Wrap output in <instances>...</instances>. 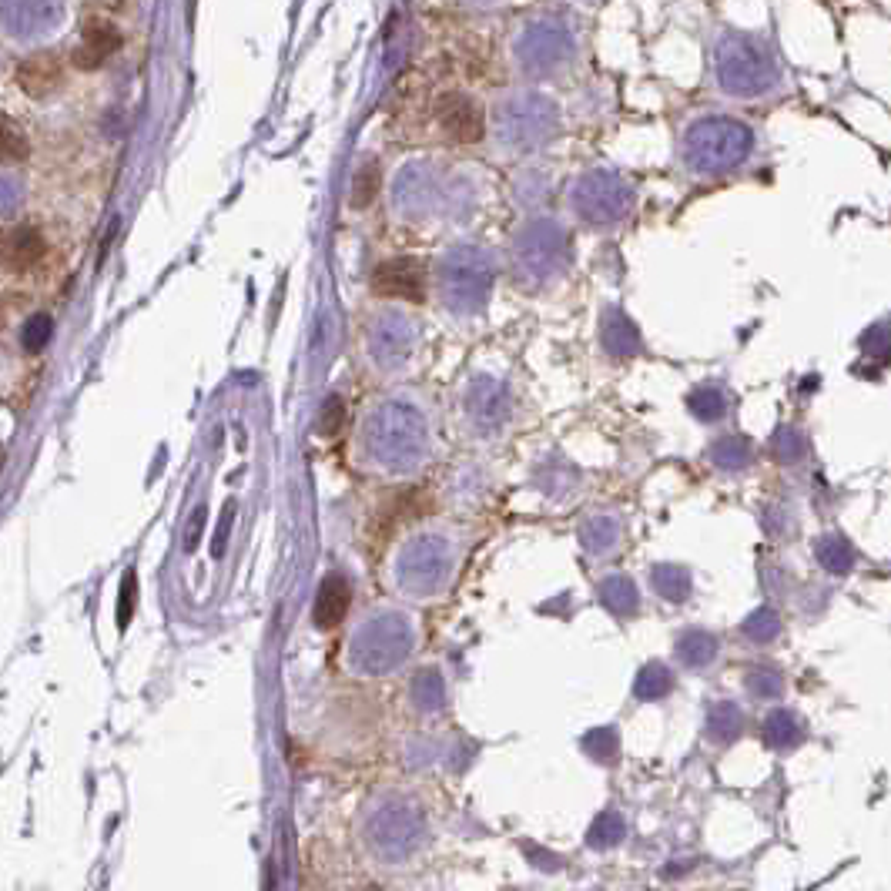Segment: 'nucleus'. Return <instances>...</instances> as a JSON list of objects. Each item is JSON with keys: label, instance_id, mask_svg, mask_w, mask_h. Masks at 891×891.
<instances>
[{"label": "nucleus", "instance_id": "nucleus-6", "mask_svg": "<svg viewBox=\"0 0 891 891\" xmlns=\"http://www.w3.org/2000/svg\"><path fill=\"white\" fill-rule=\"evenodd\" d=\"M416 349V322L406 312L389 309L369 325V356L379 369H402Z\"/></svg>", "mask_w": 891, "mask_h": 891}, {"label": "nucleus", "instance_id": "nucleus-25", "mask_svg": "<svg viewBox=\"0 0 891 891\" xmlns=\"http://www.w3.org/2000/svg\"><path fill=\"white\" fill-rule=\"evenodd\" d=\"M413 701H416L419 711H426V714H436L439 707H443V701H446V687H443V677H439L436 670H423V674L416 677V684H413Z\"/></svg>", "mask_w": 891, "mask_h": 891}, {"label": "nucleus", "instance_id": "nucleus-5", "mask_svg": "<svg viewBox=\"0 0 891 891\" xmlns=\"http://www.w3.org/2000/svg\"><path fill=\"white\" fill-rule=\"evenodd\" d=\"M366 831H369V845L376 848L382 858L399 861L413 855L416 845L423 841V814L409 801H386L372 811Z\"/></svg>", "mask_w": 891, "mask_h": 891}, {"label": "nucleus", "instance_id": "nucleus-38", "mask_svg": "<svg viewBox=\"0 0 891 891\" xmlns=\"http://www.w3.org/2000/svg\"><path fill=\"white\" fill-rule=\"evenodd\" d=\"M865 349L875 359H885L888 356V329H885V325H875V329H871V335H865Z\"/></svg>", "mask_w": 891, "mask_h": 891}, {"label": "nucleus", "instance_id": "nucleus-22", "mask_svg": "<svg viewBox=\"0 0 891 891\" xmlns=\"http://www.w3.org/2000/svg\"><path fill=\"white\" fill-rule=\"evenodd\" d=\"M711 459L721 469H744V466H751L754 449L744 436H724L711 446Z\"/></svg>", "mask_w": 891, "mask_h": 891}, {"label": "nucleus", "instance_id": "nucleus-26", "mask_svg": "<svg viewBox=\"0 0 891 891\" xmlns=\"http://www.w3.org/2000/svg\"><path fill=\"white\" fill-rule=\"evenodd\" d=\"M670 684H674V680H670V670L664 664H647L634 680V694L640 701H657V697H664L670 691Z\"/></svg>", "mask_w": 891, "mask_h": 891}, {"label": "nucleus", "instance_id": "nucleus-13", "mask_svg": "<svg viewBox=\"0 0 891 891\" xmlns=\"http://www.w3.org/2000/svg\"><path fill=\"white\" fill-rule=\"evenodd\" d=\"M61 78H64V71L54 54H34L17 67V84H21V91L31 94V98L51 94L57 84H61Z\"/></svg>", "mask_w": 891, "mask_h": 891}, {"label": "nucleus", "instance_id": "nucleus-28", "mask_svg": "<svg viewBox=\"0 0 891 891\" xmlns=\"http://www.w3.org/2000/svg\"><path fill=\"white\" fill-rule=\"evenodd\" d=\"M687 406H691V413L697 419H721L727 409V399L717 386H697L691 396H687Z\"/></svg>", "mask_w": 891, "mask_h": 891}, {"label": "nucleus", "instance_id": "nucleus-36", "mask_svg": "<svg viewBox=\"0 0 891 891\" xmlns=\"http://www.w3.org/2000/svg\"><path fill=\"white\" fill-rule=\"evenodd\" d=\"M134 587H138V583H134V570H128V573H124V583H121V607H118V624H121V627H128V620H131V610H134Z\"/></svg>", "mask_w": 891, "mask_h": 891}, {"label": "nucleus", "instance_id": "nucleus-39", "mask_svg": "<svg viewBox=\"0 0 891 891\" xmlns=\"http://www.w3.org/2000/svg\"><path fill=\"white\" fill-rule=\"evenodd\" d=\"M4 325H7V309H4V302H0V332H4Z\"/></svg>", "mask_w": 891, "mask_h": 891}, {"label": "nucleus", "instance_id": "nucleus-11", "mask_svg": "<svg viewBox=\"0 0 891 891\" xmlns=\"http://www.w3.org/2000/svg\"><path fill=\"white\" fill-rule=\"evenodd\" d=\"M372 289H376L382 299H409L419 302L423 299V265L416 258H392V262H382L372 275Z\"/></svg>", "mask_w": 891, "mask_h": 891}, {"label": "nucleus", "instance_id": "nucleus-29", "mask_svg": "<svg viewBox=\"0 0 891 891\" xmlns=\"http://www.w3.org/2000/svg\"><path fill=\"white\" fill-rule=\"evenodd\" d=\"M781 634V617L768 607L754 610L751 617L744 620V637H751L754 644H768V640H774Z\"/></svg>", "mask_w": 891, "mask_h": 891}, {"label": "nucleus", "instance_id": "nucleus-8", "mask_svg": "<svg viewBox=\"0 0 891 891\" xmlns=\"http://www.w3.org/2000/svg\"><path fill=\"white\" fill-rule=\"evenodd\" d=\"M510 409H513L510 389H506L500 379L479 376V379L469 382L466 413L479 429H486V433H490V429H500L506 419H510Z\"/></svg>", "mask_w": 891, "mask_h": 891}, {"label": "nucleus", "instance_id": "nucleus-27", "mask_svg": "<svg viewBox=\"0 0 891 891\" xmlns=\"http://www.w3.org/2000/svg\"><path fill=\"white\" fill-rule=\"evenodd\" d=\"M382 188V171L376 161H366L359 171H356V181H352V208H369L372 201H376Z\"/></svg>", "mask_w": 891, "mask_h": 891}, {"label": "nucleus", "instance_id": "nucleus-40", "mask_svg": "<svg viewBox=\"0 0 891 891\" xmlns=\"http://www.w3.org/2000/svg\"><path fill=\"white\" fill-rule=\"evenodd\" d=\"M0 456H4V449H0Z\"/></svg>", "mask_w": 891, "mask_h": 891}, {"label": "nucleus", "instance_id": "nucleus-35", "mask_svg": "<svg viewBox=\"0 0 891 891\" xmlns=\"http://www.w3.org/2000/svg\"><path fill=\"white\" fill-rule=\"evenodd\" d=\"M342 423H346V406H342L339 396H329L322 406V436H335L342 429Z\"/></svg>", "mask_w": 891, "mask_h": 891}, {"label": "nucleus", "instance_id": "nucleus-33", "mask_svg": "<svg viewBox=\"0 0 891 891\" xmlns=\"http://www.w3.org/2000/svg\"><path fill=\"white\" fill-rule=\"evenodd\" d=\"M51 332H54L51 315H44V312L31 315V322L24 325V349L27 352H41L47 342H51Z\"/></svg>", "mask_w": 891, "mask_h": 891}, {"label": "nucleus", "instance_id": "nucleus-18", "mask_svg": "<svg viewBox=\"0 0 891 891\" xmlns=\"http://www.w3.org/2000/svg\"><path fill=\"white\" fill-rule=\"evenodd\" d=\"M600 600L603 607L613 610L617 617H627V613L637 610V587L634 580L624 577V573H613V577H607L600 583Z\"/></svg>", "mask_w": 891, "mask_h": 891}, {"label": "nucleus", "instance_id": "nucleus-2", "mask_svg": "<svg viewBox=\"0 0 891 891\" xmlns=\"http://www.w3.org/2000/svg\"><path fill=\"white\" fill-rule=\"evenodd\" d=\"M416 630L409 624L406 613L382 610L376 617H369L349 640V664L356 674L379 677L389 674L406 664V657L413 654Z\"/></svg>", "mask_w": 891, "mask_h": 891}, {"label": "nucleus", "instance_id": "nucleus-14", "mask_svg": "<svg viewBox=\"0 0 891 891\" xmlns=\"http://www.w3.org/2000/svg\"><path fill=\"white\" fill-rule=\"evenodd\" d=\"M118 44H121V34L114 31L111 24H104V21L91 24L81 37L78 51H74V64L84 67V71H94V67H101L114 51H118Z\"/></svg>", "mask_w": 891, "mask_h": 891}, {"label": "nucleus", "instance_id": "nucleus-37", "mask_svg": "<svg viewBox=\"0 0 891 891\" xmlns=\"http://www.w3.org/2000/svg\"><path fill=\"white\" fill-rule=\"evenodd\" d=\"M774 449H778L781 459H798L804 453V439L798 433H788V429H784V433L774 439Z\"/></svg>", "mask_w": 891, "mask_h": 891}, {"label": "nucleus", "instance_id": "nucleus-9", "mask_svg": "<svg viewBox=\"0 0 891 891\" xmlns=\"http://www.w3.org/2000/svg\"><path fill=\"white\" fill-rule=\"evenodd\" d=\"M439 124H443L446 138L456 141V145H476L486 134V121L479 104L459 91H449L439 98Z\"/></svg>", "mask_w": 891, "mask_h": 891}, {"label": "nucleus", "instance_id": "nucleus-30", "mask_svg": "<svg viewBox=\"0 0 891 891\" xmlns=\"http://www.w3.org/2000/svg\"><path fill=\"white\" fill-rule=\"evenodd\" d=\"M624 835H627V821L620 818L617 811H607V814H600V818L593 821V828H590V845H597V848H603V845H617V841H624Z\"/></svg>", "mask_w": 891, "mask_h": 891}, {"label": "nucleus", "instance_id": "nucleus-1", "mask_svg": "<svg viewBox=\"0 0 891 891\" xmlns=\"http://www.w3.org/2000/svg\"><path fill=\"white\" fill-rule=\"evenodd\" d=\"M362 449L379 469L406 473L429 453V423L413 402L389 399L372 409L362 429Z\"/></svg>", "mask_w": 891, "mask_h": 891}, {"label": "nucleus", "instance_id": "nucleus-34", "mask_svg": "<svg viewBox=\"0 0 891 891\" xmlns=\"http://www.w3.org/2000/svg\"><path fill=\"white\" fill-rule=\"evenodd\" d=\"M747 691H751L758 701H774V697L784 694V680L774 674V670H754L747 677Z\"/></svg>", "mask_w": 891, "mask_h": 891}, {"label": "nucleus", "instance_id": "nucleus-15", "mask_svg": "<svg viewBox=\"0 0 891 891\" xmlns=\"http://www.w3.org/2000/svg\"><path fill=\"white\" fill-rule=\"evenodd\" d=\"M600 342H603V349H607L613 359H627V356H634V352L640 349L637 325L630 322L620 309H610L607 315H603Z\"/></svg>", "mask_w": 891, "mask_h": 891}, {"label": "nucleus", "instance_id": "nucleus-20", "mask_svg": "<svg viewBox=\"0 0 891 891\" xmlns=\"http://www.w3.org/2000/svg\"><path fill=\"white\" fill-rule=\"evenodd\" d=\"M764 741H768L771 747H794L801 741L798 717H794L791 711H784V707L771 711L768 717H764Z\"/></svg>", "mask_w": 891, "mask_h": 891}, {"label": "nucleus", "instance_id": "nucleus-10", "mask_svg": "<svg viewBox=\"0 0 891 891\" xmlns=\"http://www.w3.org/2000/svg\"><path fill=\"white\" fill-rule=\"evenodd\" d=\"M563 238L553 232V228H536L520 242V268L530 275L533 282H543L550 275H557V268L563 265Z\"/></svg>", "mask_w": 891, "mask_h": 891}, {"label": "nucleus", "instance_id": "nucleus-19", "mask_svg": "<svg viewBox=\"0 0 891 891\" xmlns=\"http://www.w3.org/2000/svg\"><path fill=\"white\" fill-rule=\"evenodd\" d=\"M650 583L670 603L687 600V593H691V573L684 567H674V563H660V567L650 570Z\"/></svg>", "mask_w": 891, "mask_h": 891}, {"label": "nucleus", "instance_id": "nucleus-23", "mask_svg": "<svg viewBox=\"0 0 891 891\" xmlns=\"http://www.w3.org/2000/svg\"><path fill=\"white\" fill-rule=\"evenodd\" d=\"M27 134L21 131V124L7 114H0V165H17V161L27 158Z\"/></svg>", "mask_w": 891, "mask_h": 891}, {"label": "nucleus", "instance_id": "nucleus-12", "mask_svg": "<svg viewBox=\"0 0 891 891\" xmlns=\"http://www.w3.org/2000/svg\"><path fill=\"white\" fill-rule=\"evenodd\" d=\"M349 600H352L349 580L342 577V573H329L319 587V597H315V627L329 630L339 624L349 610Z\"/></svg>", "mask_w": 891, "mask_h": 891}, {"label": "nucleus", "instance_id": "nucleus-3", "mask_svg": "<svg viewBox=\"0 0 891 891\" xmlns=\"http://www.w3.org/2000/svg\"><path fill=\"white\" fill-rule=\"evenodd\" d=\"M439 292L456 315H476L486 309L493 292V265L476 248H456L439 268Z\"/></svg>", "mask_w": 891, "mask_h": 891}, {"label": "nucleus", "instance_id": "nucleus-16", "mask_svg": "<svg viewBox=\"0 0 891 891\" xmlns=\"http://www.w3.org/2000/svg\"><path fill=\"white\" fill-rule=\"evenodd\" d=\"M620 540V523L613 516H590L587 523L580 526V543L590 557H603L610 553Z\"/></svg>", "mask_w": 891, "mask_h": 891}, {"label": "nucleus", "instance_id": "nucleus-21", "mask_svg": "<svg viewBox=\"0 0 891 891\" xmlns=\"http://www.w3.org/2000/svg\"><path fill=\"white\" fill-rule=\"evenodd\" d=\"M814 553H818V563L825 567L828 573H848L851 563H855V553H851V546L845 543V536H821L818 543H814Z\"/></svg>", "mask_w": 891, "mask_h": 891}, {"label": "nucleus", "instance_id": "nucleus-4", "mask_svg": "<svg viewBox=\"0 0 891 891\" xmlns=\"http://www.w3.org/2000/svg\"><path fill=\"white\" fill-rule=\"evenodd\" d=\"M453 570V550L439 533H419L402 546L396 560V580L409 597H433L446 587Z\"/></svg>", "mask_w": 891, "mask_h": 891}, {"label": "nucleus", "instance_id": "nucleus-31", "mask_svg": "<svg viewBox=\"0 0 891 891\" xmlns=\"http://www.w3.org/2000/svg\"><path fill=\"white\" fill-rule=\"evenodd\" d=\"M580 208H583V215H590V218H613V215L624 212V198L613 195L610 188H600V191H593L590 198H583Z\"/></svg>", "mask_w": 891, "mask_h": 891}, {"label": "nucleus", "instance_id": "nucleus-17", "mask_svg": "<svg viewBox=\"0 0 891 891\" xmlns=\"http://www.w3.org/2000/svg\"><path fill=\"white\" fill-rule=\"evenodd\" d=\"M677 657L684 660L687 667H704L711 664V660L717 657V637L711 634V630H687L684 637L677 640Z\"/></svg>", "mask_w": 891, "mask_h": 891}, {"label": "nucleus", "instance_id": "nucleus-24", "mask_svg": "<svg viewBox=\"0 0 891 891\" xmlns=\"http://www.w3.org/2000/svg\"><path fill=\"white\" fill-rule=\"evenodd\" d=\"M741 711H737L734 704H727V701H721V704H714L711 711H707V734L714 737V741H721V744H727V741H734L737 734H741Z\"/></svg>", "mask_w": 891, "mask_h": 891}, {"label": "nucleus", "instance_id": "nucleus-7", "mask_svg": "<svg viewBox=\"0 0 891 891\" xmlns=\"http://www.w3.org/2000/svg\"><path fill=\"white\" fill-rule=\"evenodd\" d=\"M47 258V238L34 225L0 228V272L27 275Z\"/></svg>", "mask_w": 891, "mask_h": 891}, {"label": "nucleus", "instance_id": "nucleus-32", "mask_svg": "<svg viewBox=\"0 0 891 891\" xmlns=\"http://www.w3.org/2000/svg\"><path fill=\"white\" fill-rule=\"evenodd\" d=\"M583 747H587L593 758L613 761V758H617V751H620L617 731H613V727H597V731H590V734H587V741H583Z\"/></svg>", "mask_w": 891, "mask_h": 891}]
</instances>
